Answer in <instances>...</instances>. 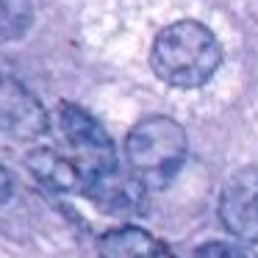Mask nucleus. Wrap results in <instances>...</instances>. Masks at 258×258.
<instances>
[{
	"label": "nucleus",
	"instance_id": "nucleus-1",
	"mask_svg": "<svg viewBox=\"0 0 258 258\" xmlns=\"http://www.w3.org/2000/svg\"><path fill=\"white\" fill-rule=\"evenodd\" d=\"M222 61L219 42L197 20L172 23L156 36L150 50V67L164 84L175 89L203 86Z\"/></svg>",
	"mask_w": 258,
	"mask_h": 258
},
{
	"label": "nucleus",
	"instance_id": "nucleus-2",
	"mask_svg": "<svg viewBox=\"0 0 258 258\" xmlns=\"http://www.w3.org/2000/svg\"><path fill=\"white\" fill-rule=\"evenodd\" d=\"M189 142L175 119L147 117L128 134L125 156L134 175L145 186H164L183 164Z\"/></svg>",
	"mask_w": 258,
	"mask_h": 258
},
{
	"label": "nucleus",
	"instance_id": "nucleus-3",
	"mask_svg": "<svg viewBox=\"0 0 258 258\" xmlns=\"http://www.w3.org/2000/svg\"><path fill=\"white\" fill-rule=\"evenodd\" d=\"M61 131H64V139L70 142V147L78 156V167L84 172V178L89 172H97V169L117 167L114 145L108 139V134L84 108L61 106Z\"/></svg>",
	"mask_w": 258,
	"mask_h": 258
},
{
	"label": "nucleus",
	"instance_id": "nucleus-4",
	"mask_svg": "<svg viewBox=\"0 0 258 258\" xmlns=\"http://www.w3.org/2000/svg\"><path fill=\"white\" fill-rule=\"evenodd\" d=\"M219 219L241 241H258V169H236L219 195Z\"/></svg>",
	"mask_w": 258,
	"mask_h": 258
},
{
	"label": "nucleus",
	"instance_id": "nucleus-5",
	"mask_svg": "<svg viewBox=\"0 0 258 258\" xmlns=\"http://www.w3.org/2000/svg\"><path fill=\"white\" fill-rule=\"evenodd\" d=\"M47 131V111L39 97L12 75H0V134L12 139H36Z\"/></svg>",
	"mask_w": 258,
	"mask_h": 258
},
{
	"label": "nucleus",
	"instance_id": "nucleus-6",
	"mask_svg": "<svg viewBox=\"0 0 258 258\" xmlns=\"http://www.w3.org/2000/svg\"><path fill=\"white\" fill-rule=\"evenodd\" d=\"M84 191L97 208L108 214H134L145 200V183L136 175H125L117 167L97 169L84 178Z\"/></svg>",
	"mask_w": 258,
	"mask_h": 258
},
{
	"label": "nucleus",
	"instance_id": "nucleus-7",
	"mask_svg": "<svg viewBox=\"0 0 258 258\" xmlns=\"http://www.w3.org/2000/svg\"><path fill=\"white\" fill-rule=\"evenodd\" d=\"M161 247L147 230L125 225L114 228L100 236L97 241V255L100 258H158Z\"/></svg>",
	"mask_w": 258,
	"mask_h": 258
},
{
	"label": "nucleus",
	"instance_id": "nucleus-8",
	"mask_svg": "<svg viewBox=\"0 0 258 258\" xmlns=\"http://www.w3.org/2000/svg\"><path fill=\"white\" fill-rule=\"evenodd\" d=\"M28 169L42 183L53 186V189H61V191L84 189V172H81V167L53 150H34L28 156Z\"/></svg>",
	"mask_w": 258,
	"mask_h": 258
},
{
	"label": "nucleus",
	"instance_id": "nucleus-9",
	"mask_svg": "<svg viewBox=\"0 0 258 258\" xmlns=\"http://www.w3.org/2000/svg\"><path fill=\"white\" fill-rule=\"evenodd\" d=\"M31 0H0V39H20L31 28Z\"/></svg>",
	"mask_w": 258,
	"mask_h": 258
},
{
	"label": "nucleus",
	"instance_id": "nucleus-10",
	"mask_svg": "<svg viewBox=\"0 0 258 258\" xmlns=\"http://www.w3.org/2000/svg\"><path fill=\"white\" fill-rule=\"evenodd\" d=\"M195 258H258V252L247 244H230V241H208L195 252Z\"/></svg>",
	"mask_w": 258,
	"mask_h": 258
},
{
	"label": "nucleus",
	"instance_id": "nucleus-11",
	"mask_svg": "<svg viewBox=\"0 0 258 258\" xmlns=\"http://www.w3.org/2000/svg\"><path fill=\"white\" fill-rule=\"evenodd\" d=\"M14 191V178L6 167H0V203H6Z\"/></svg>",
	"mask_w": 258,
	"mask_h": 258
}]
</instances>
